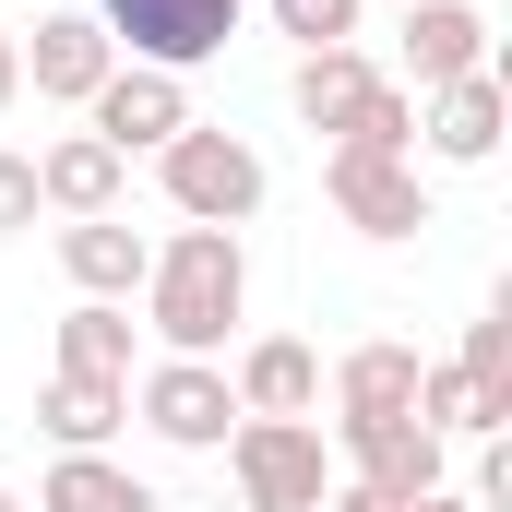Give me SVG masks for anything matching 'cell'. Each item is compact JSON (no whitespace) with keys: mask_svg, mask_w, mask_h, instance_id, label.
<instances>
[{"mask_svg":"<svg viewBox=\"0 0 512 512\" xmlns=\"http://www.w3.org/2000/svg\"><path fill=\"white\" fill-rule=\"evenodd\" d=\"M12 48H24V84H36L48 108H84V96L120 72V48H108L96 12H36V36H12Z\"/></svg>","mask_w":512,"mask_h":512,"instance_id":"cell-10","label":"cell"},{"mask_svg":"<svg viewBox=\"0 0 512 512\" xmlns=\"http://www.w3.org/2000/svg\"><path fill=\"white\" fill-rule=\"evenodd\" d=\"M36 215H48V203H36V155H12V143H0V239H24Z\"/></svg>","mask_w":512,"mask_h":512,"instance_id":"cell-23","label":"cell"},{"mask_svg":"<svg viewBox=\"0 0 512 512\" xmlns=\"http://www.w3.org/2000/svg\"><path fill=\"white\" fill-rule=\"evenodd\" d=\"M465 72H489V12L477 0H417L405 12V96H441Z\"/></svg>","mask_w":512,"mask_h":512,"instance_id":"cell-11","label":"cell"},{"mask_svg":"<svg viewBox=\"0 0 512 512\" xmlns=\"http://www.w3.org/2000/svg\"><path fill=\"white\" fill-rule=\"evenodd\" d=\"M453 370H465V382H477V405H489V417L512 429V310H477V322H465Z\"/></svg>","mask_w":512,"mask_h":512,"instance_id":"cell-20","label":"cell"},{"mask_svg":"<svg viewBox=\"0 0 512 512\" xmlns=\"http://www.w3.org/2000/svg\"><path fill=\"white\" fill-rule=\"evenodd\" d=\"M60 382H131V310L120 298H72L60 310Z\"/></svg>","mask_w":512,"mask_h":512,"instance_id":"cell-18","label":"cell"},{"mask_svg":"<svg viewBox=\"0 0 512 512\" xmlns=\"http://www.w3.org/2000/svg\"><path fill=\"white\" fill-rule=\"evenodd\" d=\"M143 262H155L143 227H120V215H60V274H72V298H131Z\"/></svg>","mask_w":512,"mask_h":512,"instance_id":"cell-14","label":"cell"},{"mask_svg":"<svg viewBox=\"0 0 512 512\" xmlns=\"http://www.w3.org/2000/svg\"><path fill=\"white\" fill-rule=\"evenodd\" d=\"M36 512H167L131 465H108V453H60L48 477H36Z\"/></svg>","mask_w":512,"mask_h":512,"instance_id":"cell-17","label":"cell"},{"mask_svg":"<svg viewBox=\"0 0 512 512\" xmlns=\"http://www.w3.org/2000/svg\"><path fill=\"white\" fill-rule=\"evenodd\" d=\"M358 12H417V0H358Z\"/></svg>","mask_w":512,"mask_h":512,"instance_id":"cell-27","label":"cell"},{"mask_svg":"<svg viewBox=\"0 0 512 512\" xmlns=\"http://www.w3.org/2000/svg\"><path fill=\"white\" fill-rule=\"evenodd\" d=\"M501 131H512L501 60H489V72H465V84H441V96H417V143H429L441 167H489V155H501Z\"/></svg>","mask_w":512,"mask_h":512,"instance_id":"cell-9","label":"cell"},{"mask_svg":"<svg viewBox=\"0 0 512 512\" xmlns=\"http://www.w3.org/2000/svg\"><path fill=\"white\" fill-rule=\"evenodd\" d=\"M405 512H477V501H465V489H429V501H405Z\"/></svg>","mask_w":512,"mask_h":512,"instance_id":"cell-26","label":"cell"},{"mask_svg":"<svg viewBox=\"0 0 512 512\" xmlns=\"http://www.w3.org/2000/svg\"><path fill=\"white\" fill-rule=\"evenodd\" d=\"M96 24H108V48L143 60V72H203L227 36H239V0H96Z\"/></svg>","mask_w":512,"mask_h":512,"instance_id":"cell-4","label":"cell"},{"mask_svg":"<svg viewBox=\"0 0 512 512\" xmlns=\"http://www.w3.org/2000/svg\"><path fill=\"white\" fill-rule=\"evenodd\" d=\"M84 131H96V143L131 167V155H155V143H179V131H191V84H179V72H143V60H120V72L84 96Z\"/></svg>","mask_w":512,"mask_h":512,"instance_id":"cell-7","label":"cell"},{"mask_svg":"<svg viewBox=\"0 0 512 512\" xmlns=\"http://www.w3.org/2000/svg\"><path fill=\"white\" fill-rule=\"evenodd\" d=\"M322 191H334V215H346L358 239H417V227H429V179H417V155L334 143V155H322Z\"/></svg>","mask_w":512,"mask_h":512,"instance_id":"cell-6","label":"cell"},{"mask_svg":"<svg viewBox=\"0 0 512 512\" xmlns=\"http://www.w3.org/2000/svg\"><path fill=\"white\" fill-rule=\"evenodd\" d=\"M120 179L131 167L96 143V131H60V143L36 155V203H48V215H120Z\"/></svg>","mask_w":512,"mask_h":512,"instance_id":"cell-15","label":"cell"},{"mask_svg":"<svg viewBox=\"0 0 512 512\" xmlns=\"http://www.w3.org/2000/svg\"><path fill=\"white\" fill-rule=\"evenodd\" d=\"M334 143H370V155H417V96H405V84H370V108H358V120L334 131Z\"/></svg>","mask_w":512,"mask_h":512,"instance_id":"cell-21","label":"cell"},{"mask_svg":"<svg viewBox=\"0 0 512 512\" xmlns=\"http://www.w3.org/2000/svg\"><path fill=\"white\" fill-rule=\"evenodd\" d=\"M0 512H24V501H12V489H0Z\"/></svg>","mask_w":512,"mask_h":512,"instance_id":"cell-28","label":"cell"},{"mask_svg":"<svg viewBox=\"0 0 512 512\" xmlns=\"http://www.w3.org/2000/svg\"><path fill=\"white\" fill-rule=\"evenodd\" d=\"M155 179H167V215L179 227H251L262 191H274V167H262L239 131H215V120H191L179 143H155Z\"/></svg>","mask_w":512,"mask_h":512,"instance_id":"cell-2","label":"cell"},{"mask_svg":"<svg viewBox=\"0 0 512 512\" xmlns=\"http://www.w3.org/2000/svg\"><path fill=\"white\" fill-rule=\"evenodd\" d=\"M239 310H251V251H239V227H179V239H155V262H143V322H155L167 358H215V346L239 334Z\"/></svg>","mask_w":512,"mask_h":512,"instance_id":"cell-1","label":"cell"},{"mask_svg":"<svg viewBox=\"0 0 512 512\" xmlns=\"http://www.w3.org/2000/svg\"><path fill=\"white\" fill-rule=\"evenodd\" d=\"M131 417L167 441V453H227V429H239V393L215 358H155L143 382H131Z\"/></svg>","mask_w":512,"mask_h":512,"instance_id":"cell-5","label":"cell"},{"mask_svg":"<svg viewBox=\"0 0 512 512\" xmlns=\"http://www.w3.org/2000/svg\"><path fill=\"white\" fill-rule=\"evenodd\" d=\"M334 453H346V489H370V501H429V489H453V441H429L417 417L334 429Z\"/></svg>","mask_w":512,"mask_h":512,"instance_id":"cell-8","label":"cell"},{"mask_svg":"<svg viewBox=\"0 0 512 512\" xmlns=\"http://www.w3.org/2000/svg\"><path fill=\"white\" fill-rule=\"evenodd\" d=\"M0 108H24V48H12V24H0Z\"/></svg>","mask_w":512,"mask_h":512,"instance_id":"cell-24","label":"cell"},{"mask_svg":"<svg viewBox=\"0 0 512 512\" xmlns=\"http://www.w3.org/2000/svg\"><path fill=\"white\" fill-rule=\"evenodd\" d=\"M370 84H382V60L370 48H298V72H286V108L310 131H346L358 108H370Z\"/></svg>","mask_w":512,"mask_h":512,"instance_id":"cell-16","label":"cell"},{"mask_svg":"<svg viewBox=\"0 0 512 512\" xmlns=\"http://www.w3.org/2000/svg\"><path fill=\"white\" fill-rule=\"evenodd\" d=\"M227 477H239L251 512H322L334 441H322V417H239L227 429Z\"/></svg>","mask_w":512,"mask_h":512,"instance_id":"cell-3","label":"cell"},{"mask_svg":"<svg viewBox=\"0 0 512 512\" xmlns=\"http://www.w3.org/2000/svg\"><path fill=\"white\" fill-rule=\"evenodd\" d=\"M274 12V36H298V48H358V0H262Z\"/></svg>","mask_w":512,"mask_h":512,"instance_id":"cell-22","label":"cell"},{"mask_svg":"<svg viewBox=\"0 0 512 512\" xmlns=\"http://www.w3.org/2000/svg\"><path fill=\"white\" fill-rule=\"evenodd\" d=\"M417 346H393V334H370V346H346L334 358V429H370V417H417Z\"/></svg>","mask_w":512,"mask_h":512,"instance_id":"cell-12","label":"cell"},{"mask_svg":"<svg viewBox=\"0 0 512 512\" xmlns=\"http://www.w3.org/2000/svg\"><path fill=\"white\" fill-rule=\"evenodd\" d=\"M120 417H131V382H48V405H36V429L60 453H108Z\"/></svg>","mask_w":512,"mask_h":512,"instance_id":"cell-19","label":"cell"},{"mask_svg":"<svg viewBox=\"0 0 512 512\" xmlns=\"http://www.w3.org/2000/svg\"><path fill=\"white\" fill-rule=\"evenodd\" d=\"M227 393H239V417H322V358L298 334H251L239 370H227Z\"/></svg>","mask_w":512,"mask_h":512,"instance_id":"cell-13","label":"cell"},{"mask_svg":"<svg viewBox=\"0 0 512 512\" xmlns=\"http://www.w3.org/2000/svg\"><path fill=\"white\" fill-rule=\"evenodd\" d=\"M322 512H405V501H370V489H346V477H334V489H322Z\"/></svg>","mask_w":512,"mask_h":512,"instance_id":"cell-25","label":"cell"}]
</instances>
